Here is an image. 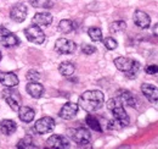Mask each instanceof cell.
Returning a JSON list of instances; mask_svg holds the SVG:
<instances>
[{
    "label": "cell",
    "instance_id": "25",
    "mask_svg": "<svg viewBox=\"0 0 158 149\" xmlns=\"http://www.w3.org/2000/svg\"><path fill=\"white\" fill-rule=\"evenodd\" d=\"M19 149H27V148H37V146H34L33 139L31 136H26L24 138H22L16 146Z\"/></svg>",
    "mask_w": 158,
    "mask_h": 149
},
{
    "label": "cell",
    "instance_id": "13",
    "mask_svg": "<svg viewBox=\"0 0 158 149\" xmlns=\"http://www.w3.org/2000/svg\"><path fill=\"white\" fill-rule=\"evenodd\" d=\"M141 92L150 103H152V104L158 103V88L156 86H153L151 83H143L141 86Z\"/></svg>",
    "mask_w": 158,
    "mask_h": 149
},
{
    "label": "cell",
    "instance_id": "12",
    "mask_svg": "<svg viewBox=\"0 0 158 149\" xmlns=\"http://www.w3.org/2000/svg\"><path fill=\"white\" fill-rule=\"evenodd\" d=\"M78 109H79V106L77 104L69 102V103H66V104L61 108L59 115H60V117L63 119V120H72V119L76 117V115L78 114Z\"/></svg>",
    "mask_w": 158,
    "mask_h": 149
},
{
    "label": "cell",
    "instance_id": "24",
    "mask_svg": "<svg viewBox=\"0 0 158 149\" xmlns=\"http://www.w3.org/2000/svg\"><path fill=\"white\" fill-rule=\"evenodd\" d=\"M88 34L93 42H101L102 40V31L99 27H90L88 29Z\"/></svg>",
    "mask_w": 158,
    "mask_h": 149
},
{
    "label": "cell",
    "instance_id": "8",
    "mask_svg": "<svg viewBox=\"0 0 158 149\" xmlns=\"http://www.w3.org/2000/svg\"><path fill=\"white\" fill-rule=\"evenodd\" d=\"M55 49L60 54H73L77 49V44L73 40H69L66 38H60L55 43Z\"/></svg>",
    "mask_w": 158,
    "mask_h": 149
},
{
    "label": "cell",
    "instance_id": "22",
    "mask_svg": "<svg viewBox=\"0 0 158 149\" xmlns=\"http://www.w3.org/2000/svg\"><path fill=\"white\" fill-rule=\"evenodd\" d=\"M76 71V66L74 64H72L71 61H63L61 62L59 66V72L62 76H66V77H69L74 74Z\"/></svg>",
    "mask_w": 158,
    "mask_h": 149
},
{
    "label": "cell",
    "instance_id": "11",
    "mask_svg": "<svg viewBox=\"0 0 158 149\" xmlns=\"http://www.w3.org/2000/svg\"><path fill=\"white\" fill-rule=\"evenodd\" d=\"M48 147L56 149H67L69 148V141L67 139V137L61 136V134H52L48 141H46Z\"/></svg>",
    "mask_w": 158,
    "mask_h": 149
},
{
    "label": "cell",
    "instance_id": "29",
    "mask_svg": "<svg viewBox=\"0 0 158 149\" xmlns=\"http://www.w3.org/2000/svg\"><path fill=\"white\" fill-rule=\"evenodd\" d=\"M26 78L28 82H38L40 78V74L35 70H29L26 74Z\"/></svg>",
    "mask_w": 158,
    "mask_h": 149
},
{
    "label": "cell",
    "instance_id": "18",
    "mask_svg": "<svg viewBox=\"0 0 158 149\" xmlns=\"http://www.w3.org/2000/svg\"><path fill=\"white\" fill-rule=\"evenodd\" d=\"M26 91L32 98L39 99L44 94V86L38 83V82H29L27 84V87H26Z\"/></svg>",
    "mask_w": 158,
    "mask_h": 149
},
{
    "label": "cell",
    "instance_id": "23",
    "mask_svg": "<svg viewBox=\"0 0 158 149\" xmlns=\"http://www.w3.org/2000/svg\"><path fill=\"white\" fill-rule=\"evenodd\" d=\"M85 122H86V125H89L90 129H93L94 131L102 132V127H101V125H100L99 120H98L95 116H93V115H88L86 119H85Z\"/></svg>",
    "mask_w": 158,
    "mask_h": 149
},
{
    "label": "cell",
    "instance_id": "26",
    "mask_svg": "<svg viewBox=\"0 0 158 149\" xmlns=\"http://www.w3.org/2000/svg\"><path fill=\"white\" fill-rule=\"evenodd\" d=\"M29 4L33 7H39V9H51L52 7L51 0H29Z\"/></svg>",
    "mask_w": 158,
    "mask_h": 149
},
{
    "label": "cell",
    "instance_id": "21",
    "mask_svg": "<svg viewBox=\"0 0 158 149\" xmlns=\"http://www.w3.org/2000/svg\"><path fill=\"white\" fill-rule=\"evenodd\" d=\"M77 28V25L72 20H61L59 23V31L63 34H68Z\"/></svg>",
    "mask_w": 158,
    "mask_h": 149
},
{
    "label": "cell",
    "instance_id": "4",
    "mask_svg": "<svg viewBox=\"0 0 158 149\" xmlns=\"http://www.w3.org/2000/svg\"><path fill=\"white\" fill-rule=\"evenodd\" d=\"M68 136L69 138L77 143L79 146H85V144H89V142L91 141V134L90 132L84 129V127H78V129H72V130H68Z\"/></svg>",
    "mask_w": 158,
    "mask_h": 149
},
{
    "label": "cell",
    "instance_id": "27",
    "mask_svg": "<svg viewBox=\"0 0 158 149\" xmlns=\"http://www.w3.org/2000/svg\"><path fill=\"white\" fill-rule=\"evenodd\" d=\"M125 28H127V23L124 21H114L110 26V32L111 33H119V32L125 31Z\"/></svg>",
    "mask_w": 158,
    "mask_h": 149
},
{
    "label": "cell",
    "instance_id": "31",
    "mask_svg": "<svg viewBox=\"0 0 158 149\" xmlns=\"http://www.w3.org/2000/svg\"><path fill=\"white\" fill-rule=\"evenodd\" d=\"M146 74H158V65H148L146 69H145Z\"/></svg>",
    "mask_w": 158,
    "mask_h": 149
},
{
    "label": "cell",
    "instance_id": "2",
    "mask_svg": "<svg viewBox=\"0 0 158 149\" xmlns=\"http://www.w3.org/2000/svg\"><path fill=\"white\" fill-rule=\"evenodd\" d=\"M114 66L118 69L119 71L124 72L128 78H136L139 71L141 69L140 64L136 60L129 59V57H124V56H119L114 59Z\"/></svg>",
    "mask_w": 158,
    "mask_h": 149
},
{
    "label": "cell",
    "instance_id": "32",
    "mask_svg": "<svg viewBox=\"0 0 158 149\" xmlns=\"http://www.w3.org/2000/svg\"><path fill=\"white\" fill-rule=\"evenodd\" d=\"M153 34H155L156 37H158V23H156L155 27H153Z\"/></svg>",
    "mask_w": 158,
    "mask_h": 149
},
{
    "label": "cell",
    "instance_id": "17",
    "mask_svg": "<svg viewBox=\"0 0 158 149\" xmlns=\"http://www.w3.org/2000/svg\"><path fill=\"white\" fill-rule=\"evenodd\" d=\"M33 23L39 27H46L52 23V15L49 12H38L33 17Z\"/></svg>",
    "mask_w": 158,
    "mask_h": 149
},
{
    "label": "cell",
    "instance_id": "3",
    "mask_svg": "<svg viewBox=\"0 0 158 149\" xmlns=\"http://www.w3.org/2000/svg\"><path fill=\"white\" fill-rule=\"evenodd\" d=\"M107 109L112 112L114 120L120 125V127H125L129 125L130 120H129V116L125 111L123 104L119 102V99L116 97V98H112L107 102Z\"/></svg>",
    "mask_w": 158,
    "mask_h": 149
},
{
    "label": "cell",
    "instance_id": "20",
    "mask_svg": "<svg viewBox=\"0 0 158 149\" xmlns=\"http://www.w3.org/2000/svg\"><path fill=\"white\" fill-rule=\"evenodd\" d=\"M16 130H17V125L12 120L6 119V120H2L0 122V132L2 134H5V136H10V134L15 133Z\"/></svg>",
    "mask_w": 158,
    "mask_h": 149
},
{
    "label": "cell",
    "instance_id": "16",
    "mask_svg": "<svg viewBox=\"0 0 158 149\" xmlns=\"http://www.w3.org/2000/svg\"><path fill=\"white\" fill-rule=\"evenodd\" d=\"M134 23L140 27L141 29H147L148 27H150V25H151V19H150V16L146 14V12H143V11H141V10H136L135 12H134Z\"/></svg>",
    "mask_w": 158,
    "mask_h": 149
},
{
    "label": "cell",
    "instance_id": "10",
    "mask_svg": "<svg viewBox=\"0 0 158 149\" xmlns=\"http://www.w3.org/2000/svg\"><path fill=\"white\" fill-rule=\"evenodd\" d=\"M2 98L5 99V102L7 103V105L14 110V111H19L21 106V98L19 94L14 93L11 91V88H7L2 92Z\"/></svg>",
    "mask_w": 158,
    "mask_h": 149
},
{
    "label": "cell",
    "instance_id": "14",
    "mask_svg": "<svg viewBox=\"0 0 158 149\" xmlns=\"http://www.w3.org/2000/svg\"><path fill=\"white\" fill-rule=\"evenodd\" d=\"M19 77L14 72H0V83L6 88H15L19 86Z\"/></svg>",
    "mask_w": 158,
    "mask_h": 149
},
{
    "label": "cell",
    "instance_id": "1",
    "mask_svg": "<svg viewBox=\"0 0 158 149\" xmlns=\"http://www.w3.org/2000/svg\"><path fill=\"white\" fill-rule=\"evenodd\" d=\"M105 95L101 91H86L79 97L78 105L85 111L94 112L102 108Z\"/></svg>",
    "mask_w": 158,
    "mask_h": 149
},
{
    "label": "cell",
    "instance_id": "6",
    "mask_svg": "<svg viewBox=\"0 0 158 149\" xmlns=\"http://www.w3.org/2000/svg\"><path fill=\"white\" fill-rule=\"evenodd\" d=\"M0 44L5 48H14L20 44V39L11 31L5 28L4 26H0Z\"/></svg>",
    "mask_w": 158,
    "mask_h": 149
},
{
    "label": "cell",
    "instance_id": "19",
    "mask_svg": "<svg viewBox=\"0 0 158 149\" xmlns=\"http://www.w3.org/2000/svg\"><path fill=\"white\" fill-rule=\"evenodd\" d=\"M34 116H35V112L32 108L29 106H24L22 105L19 109V117L22 122H26V124H29L34 120Z\"/></svg>",
    "mask_w": 158,
    "mask_h": 149
},
{
    "label": "cell",
    "instance_id": "5",
    "mask_svg": "<svg viewBox=\"0 0 158 149\" xmlns=\"http://www.w3.org/2000/svg\"><path fill=\"white\" fill-rule=\"evenodd\" d=\"M24 36L31 43H34V44H43L45 42V33L37 25L28 26L24 29Z\"/></svg>",
    "mask_w": 158,
    "mask_h": 149
},
{
    "label": "cell",
    "instance_id": "33",
    "mask_svg": "<svg viewBox=\"0 0 158 149\" xmlns=\"http://www.w3.org/2000/svg\"><path fill=\"white\" fill-rule=\"evenodd\" d=\"M1 56L2 55H1V52H0V61H1Z\"/></svg>",
    "mask_w": 158,
    "mask_h": 149
},
{
    "label": "cell",
    "instance_id": "30",
    "mask_svg": "<svg viewBox=\"0 0 158 149\" xmlns=\"http://www.w3.org/2000/svg\"><path fill=\"white\" fill-rule=\"evenodd\" d=\"M81 52L85 55H91V54H94L96 52V48L94 45H91V44H84L81 47Z\"/></svg>",
    "mask_w": 158,
    "mask_h": 149
},
{
    "label": "cell",
    "instance_id": "15",
    "mask_svg": "<svg viewBox=\"0 0 158 149\" xmlns=\"http://www.w3.org/2000/svg\"><path fill=\"white\" fill-rule=\"evenodd\" d=\"M117 98L123 105H127V106H130V108H136V99L129 91L119 89L117 92Z\"/></svg>",
    "mask_w": 158,
    "mask_h": 149
},
{
    "label": "cell",
    "instance_id": "7",
    "mask_svg": "<svg viewBox=\"0 0 158 149\" xmlns=\"http://www.w3.org/2000/svg\"><path fill=\"white\" fill-rule=\"evenodd\" d=\"M54 129H55V120H54L52 117H50V116H45V117L39 119V120L35 122L34 127H33L34 132L38 133V134H46V133H50Z\"/></svg>",
    "mask_w": 158,
    "mask_h": 149
},
{
    "label": "cell",
    "instance_id": "28",
    "mask_svg": "<svg viewBox=\"0 0 158 149\" xmlns=\"http://www.w3.org/2000/svg\"><path fill=\"white\" fill-rule=\"evenodd\" d=\"M103 44H105L106 49H108V50H114V49L118 47L117 40H116L114 38H112V37H106V38H105V39H103Z\"/></svg>",
    "mask_w": 158,
    "mask_h": 149
},
{
    "label": "cell",
    "instance_id": "9",
    "mask_svg": "<svg viewBox=\"0 0 158 149\" xmlns=\"http://www.w3.org/2000/svg\"><path fill=\"white\" fill-rule=\"evenodd\" d=\"M27 14H28V10H27V6L22 2H19V4H15L11 10H10V17L14 20L15 22L17 23H21L23 22L26 17H27Z\"/></svg>",
    "mask_w": 158,
    "mask_h": 149
}]
</instances>
